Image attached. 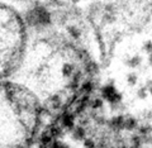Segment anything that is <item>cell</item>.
<instances>
[{
	"label": "cell",
	"instance_id": "1",
	"mask_svg": "<svg viewBox=\"0 0 152 148\" xmlns=\"http://www.w3.org/2000/svg\"><path fill=\"white\" fill-rule=\"evenodd\" d=\"M28 19H29L31 24H33V26H45L50 22V14L47 13L45 9L37 8V9H33L29 13Z\"/></svg>",
	"mask_w": 152,
	"mask_h": 148
},
{
	"label": "cell",
	"instance_id": "2",
	"mask_svg": "<svg viewBox=\"0 0 152 148\" xmlns=\"http://www.w3.org/2000/svg\"><path fill=\"white\" fill-rule=\"evenodd\" d=\"M104 96H105L109 101H115V100H118V94L112 86H108L104 89Z\"/></svg>",
	"mask_w": 152,
	"mask_h": 148
},
{
	"label": "cell",
	"instance_id": "3",
	"mask_svg": "<svg viewBox=\"0 0 152 148\" xmlns=\"http://www.w3.org/2000/svg\"><path fill=\"white\" fill-rule=\"evenodd\" d=\"M64 124L66 127H71L72 125V117L70 115V114H66L64 117Z\"/></svg>",
	"mask_w": 152,
	"mask_h": 148
},
{
	"label": "cell",
	"instance_id": "4",
	"mask_svg": "<svg viewBox=\"0 0 152 148\" xmlns=\"http://www.w3.org/2000/svg\"><path fill=\"white\" fill-rule=\"evenodd\" d=\"M52 148H66L62 143H58V142H56V143H53L52 144Z\"/></svg>",
	"mask_w": 152,
	"mask_h": 148
}]
</instances>
